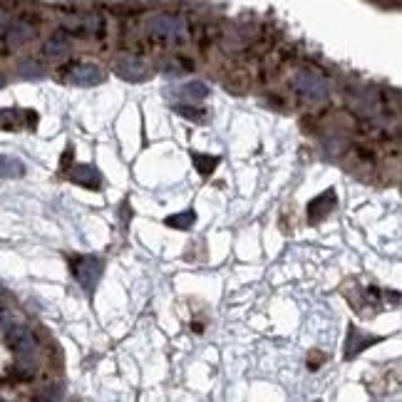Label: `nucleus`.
<instances>
[{
  "label": "nucleus",
  "instance_id": "obj_1",
  "mask_svg": "<svg viewBox=\"0 0 402 402\" xmlns=\"http://www.w3.org/2000/svg\"><path fill=\"white\" fill-rule=\"evenodd\" d=\"M5 338H8V345L13 348L18 363L23 365V368H33L35 360H38V355H40L33 333H30L28 328H23V325L10 323L8 328H5Z\"/></svg>",
  "mask_w": 402,
  "mask_h": 402
},
{
  "label": "nucleus",
  "instance_id": "obj_2",
  "mask_svg": "<svg viewBox=\"0 0 402 402\" xmlns=\"http://www.w3.org/2000/svg\"><path fill=\"white\" fill-rule=\"evenodd\" d=\"M295 87L310 99H323L330 92V82L320 72H313V70H300L295 75Z\"/></svg>",
  "mask_w": 402,
  "mask_h": 402
},
{
  "label": "nucleus",
  "instance_id": "obj_3",
  "mask_svg": "<svg viewBox=\"0 0 402 402\" xmlns=\"http://www.w3.org/2000/svg\"><path fill=\"white\" fill-rule=\"evenodd\" d=\"M72 273H75V278L80 281V286H82L85 290H92L94 286H97L99 273H102V264H99L97 259H92V256H85V259L75 261Z\"/></svg>",
  "mask_w": 402,
  "mask_h": 402
},
{
  "label": "nucleus",
  "instance_id": "obj_4",
  "mask_svg": "<svg viewBox=\"0 0 402 402\" xmlns=\"http://www.w3.org/2000/svg\"><path fill=\"white\" fill-rule=\"evenodd\" d=\"M149 30L152 35L157 38H164V40H179L184 35V23L174 15H154L149 20Z\"/></svg>",
  "mask_w": 402,
  "mask_h": 402
},
{
  "label": "nucleus",
  "instance_id": "obj_5",
  "mask_svg": "<svg viewBox=\"0 0 402 402\" xmlns=\"http://www.w3.org/2000/svg\"><path fill=\"white\" fill-rule=\"evenodd\" d=\"M104 80V72L97 67V65H75L70 70V82L77 85V87H92V85H99Z\"/></svg>",
  "mask_w": 402,
  "mask_h": 402
},
{
  "label": "nucleus",
  "instance_id": "obj_6",
  "mask_svg": "<svg viewBox=\"0 0 402 402\" xmlns=\"http://www.w3.org/2000/svg\"><path fill=\"white\" fill-rule=\"evenodd\" d=\"M117 72H119V77H124V80L142 82V80L149 77V65L142 63V60H122V63L117 65Z\"/></svg>",
  "mask_w": 402,
  "mask_h": 402
},
{
  "label": "nucleus",
  "instance_id": "obj_7",
  "mask_svg": "<svg viewBox=\"0 0 402 402\" xmlns=\"http://www.w3.org/2000/svg\"><path fill=\"white\" fill-rule=\"evenodd\" d=\"M25 174V164L15 157L0 154V179H18Z\"/></svg>",
  "mask_w": 402,
  "mask_h": 402
},
{
  "label": "nucleus",
  "instance_id": "obj_8",
  "mask_svg": "<svg viewBox=\"0 0 402 402\" xmlns=\"http://www.w3.org/2000/svg\"><path fill=\"white\" fill-rule=\"evenodd\" d=\"M72 179L80 184H85V187H99V174L94 167H77V172H72Z\"/></svg>",
  "mask_w": 402,
  "mask_h": 402
},
{
  "label": "nucleus",
  "instance_id": "obj_9",
  "mask_svg": "<svg viewBox=\"0 0 402 402\" xmlns=\"http://www.w3.org/2000/svg\"><path fill=\"white\" fill-rule=\"evenodd\" d=\"M30 38H33V28H30V25L18 23L8 30V43L10 45H23L25 40H30Z\"/></svg>",
  "mask_w": 402,
  "mask_h": 402
},
{
  "label": "nucleus",
  "instance_id": "obj_10",
  "mask_svg": "<svg viewBox=\"0 0 402 402\" xmlns=\"http://www.w3.org/2000/svg\"><path fill=\"white\" fill-rule=\"evenodd\" d=\"M179 94L187 99H192V102H197V99H204L206 94H209V87H206L204 82H189L184 85L182 89H179Z\"/></svg>",
  "mask_w": 402,
  "mask_h": 402
},
{
  "label": "nucleus",
  "instance_id": "obj_11",
  "mask_svg": "<svg viewBox=\"0 0 402 402\" xmlns=\"http://www.w3.org/2000/svg\"><path fill=\"white\" fill-rule=\"evenodd\" d=\"M167 224L172 226V229H189V226L194 224V214L192 211H184V214L179 216H169Z\"/></svg>",
  "mask_w": 402,
  "mask_h": 402
},
{
  "label": "nucleus",
  "instance_id": "obj_12",
  "mask_svg": "<svg viewBox=\"0 0 402 402\" xmlns=\"http://www.w3.org/2000/svg\"><path fill=\"white\" fill-rule=\"evenodd\" d=\"M45 53L48 55H65L67 53V45H65L63 40H50V43L45 45Z\"/></svg>",
  "mask_w": 402,
  "mask_h": 402
},
{
  "label": "nucleus",
  "instance_id": "obj_13",
  "mask_svg": "<svg viewBox=\"0 0 402 402\" xmlns=\"http://www.w3.org/2000/svg\"><path fill=\"white\" fill-rule=\"evenodd\" d=\"M20 70H23V75H25V77H40V67H38V65H35V63H33V65H30V63H25Z\"/></svg>",
  "mask_w": 402,
  "mask_h": 402
},
{
  "label": "nucleus",
  "instance_id": "obj_14",
  "mask_svg": "<svg viewBox=\"0 0 402 402\" xmlns=\"http://www.w3.org/2000/svg\"><path fill=\"white\" fill-rule=\"evenodd\" d=\"M0 87H5V77H3V75H0Z\"/></svg>",
  "mask_w": 402,
  "mask_h": 402
}]
</instances>
